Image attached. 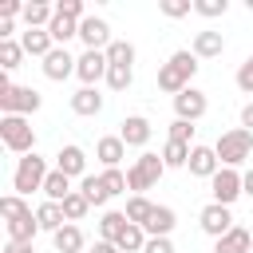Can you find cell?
I'll use <instances>...</instances> for the list:
<instances>
[{"mask_svg":"<svg viewBox=\"0 0 253 253\" xmlns=\"http://www.w3.org/2000/svg\"><path fill=\"white\" fill-rule=\"evenodd\" d=\"M190 51H194L198 59H217V55L225 51V36L206 28V32H198V36H194V47H190Z\"/></svg>","mask_w":253,"mask_h":253,"instance_id":"ac0fdd59","label":"cell"},{"mask_svg":"<svg viewBox=\"0 0 253 253\" xmlns=\"http://www.w3.org/2000/svg\"><path fill=\"white\" fill-rule=\"evenodd\" d=\"M237 87H241L245 95H253V55L241 59V67H237Z\"/></svg>","mask_w":253,"mask_h":253,"instance_id":"b9f144b4","label":"cell"},{"mask_svg":"<svg viewBox=\"0 0 253 253\" xmlns=\"http://www.w3.org/2000/svg\"><path fill=\"white\" fill-rule=\"evenodd\" d=\"M55 16H67V20H75V24L87 20V16H83V0H59V4H55Z\"/></svg>","mask_w":253,"mask_h":253,"instance_id":"60d3db41","label":"cell"},{"mask_svg":"<svg viewBox=\"0 0 253 253\" xmlns=\"http://www.w3.org/2000/svg\"><path fill=\"white\" fill-rule=\"evenodd\" d=\"M130 83H134V67H111L107 71V87L111 91H126Z\"/></svg>","mask_w":253,"mask_h":253,"instance_id":"8d00e7d4","label":"cell"},{"mask_svg":"<svg viewBox=\"0 0 253 253\" xmlns=\"http://www.w3.org/2000/svg\"><path fill=\"white\" fill-rule=\"evenodd\" d=\"M198 225H202V233H210V237L217 241V237H225V233L233 229V213H229V206L210 202V206L198 213Z\"/></svg>","mask_w":253,"mask_h":253,"instance_id":"9c48e42d","label":"cell"},{"mask_svg":"<svg viewBox=\"0 0 253 253\" xmlns=\"http://www.w3.org/2000/svg\"><path fill=\"white\" fill-rule=\"evenodd\" d=\"M20 43H24V51H28V55H40V59H47V55L55 51V40H51V32H47V28H28Z\"/></svg>","mask_w":253,"mask_h":253,"instance_id":"e0dca14e","label":"cell"},{"mask_svg":"<svg viewBox=\"0 0 253 253\" xmlns=\"http://www.w3.org/2000/svg\"><path fill=\"white\" fill-rule=\"evenodd\" d=\"M0 40H12V20H0Z\"/></svg>","mask_w":253,"mask_h":253,"instance_id":"681fc988","label":"cell"},{"mask_svg":"<svg viewBox=\"0 0 253 253\" xmlns=\"http://www.w3.org/2000/svg\"><path fill=\"white\" fill-rule=\"evenodd\" d=\"M71 111H75V115H83V119H91V115H99V111H103V95H99L95 87H79V91L71 95Z\"/></svg>","mask_w":253,"mask_h":253,"instance_id":"7402d4cb","label":"cell"},{"mask_svg":"<svg viewBox=\"0 0 253 253\" xmlns=\"http://www.w3.org/2000/svg\"><path fill=\"white\" fill-rule=\"evenodd\" d=\"M249 249H253V233L241 229V225H233L225 237L213 241V253H249Z\"/></svg>","mask_w":253,"mask_h":253,"instance_id":"ffe728a7","label":"cell"},{"mask_svg":"<svg viewBox=\"0 0 253 253\" xmlns=\"http://www.w3.org/2000/svg\"><path fill=\"white\" fill-rule=\"evenodd\" d=\"M115 245H119L123 253H142V249H146V229H142V225H126Z\"/></svg>","mask_w":253,"mask_h":253,"instance_id":"1f68e13d","label":"cell"},{"mask_svg":"<svg viewBox=\"0 0 253 253\" xmlns=\"http://www.w3.org/2000/svg\"><path fill=\"white\" fill-rule=\"evenodd\" d=\"M4 253H36V245H16V241H8Z\"/></svg>","mask_w":253,"mask_h":253,"instance_id":"c3c4849f","label":"cell"},{"mask_svg":"<svg viewBox=\"0 0 253 253\" xmlns=\"http://www.w3.org/2000/svg\"><path fill=\"white\" fill-rule=\"evenodd\" d=\"M47 32H51V40H55V47H63L71 36H79V24L75 20H67V16H55L51 24H47Z\"/></svg>","mask_w":253,"mask_h":253,"instance_id":"d6a6232c","label":"cell"},{"mask_svg":"<svg viewBox=\"0 0 253 253\" xmlns=\"http://www.w3.org/2000/svg\"><path fill=\"white\" fill-rule=\"evenodd\" d=\"M126 225H130V221H126L123 210H107V213L99 217V241H119Z\"/></svg>","mask_w":253,"mask_h":253,"instance_id":"d4e9b609","label":"cell"},{"mask_svg":"<svg viewBox=\"0 0 253 253\" xmlns=\"http://www.w3.org/2000/svg\"><path fill=\"white\" fill-rule=\"evenodd\" d=\"M210 194H213V202H217V206H233V202L245 194V182H241V174H237V170L221 166V170L210 178Z\"/></svg>","mask_w":253,"mask_h":253,"instance_id":"52a82bcc","label":"cell"},{"mask_svg":"<svg viewBox=\"0 0 253 253\" xmlns=\"http://www.w3.org/2000/svg\"><path fill=\"white\" fill-rule=\"evenodd\" d=\"M47 158H40L36 150L32 154H24L20 162H16V174H12V190L20 194V198H28V194H36V190H43V182H47Z\"/></svg>","mask_w":253,"mask_h":253,"instance_id":"277c9868","label":"cell"},{"mask_svg":"<svg viewBox=\"0 0 253 253\" xmlns=\"http://www.w3.org/2000/svg\"><path fill=\"white\" fill-rule=\"evenodd\" d=\"M119 138H123L126 146H146V142H150V119H146V115H126V119L119 123Z\"/></svg>","mask_w":253,"mask_h":253,"instance_id":"5bb4252c","label":"cell"},{"mask_svg":"<svg viewBox=\"0 0 253 253\" xmlns=\"http://www.w3.org/2000/svg\"><path fill=\"white\" fill-rule=\"evenodd\" d=\"M170 138L190 146V138H194V123H186V119H174V123H170Z\"/></svg>","mask_w":253,"mask_h":253,"instance_id":"7bdbcfd3","label":"cell"},{"mask_svg":"<svg viewBox=\"0 0 253 253\" xmlns=\"http://www.w3.org/2000/svg\"><path fill=\"white\" fill-rule=\"evenodd\" d=\"M99 178H103V186L111 190V198H115V194H126V190H130V186H126V174H123L119 166H115V170H103Z\"/></svg>","mask_w":253,"mask_h":253,"instance_id":"f35d334b","label":"cell"},{"mask_svg":"<svg viewBox=\"0 0 253 253\" xmlns=\"http://www.w3.org/2000/svg\"><path fill=\"white\" fill-rule=\"evenodd\" d=\"M213 150H217V162H221V166L237 170L241 162L253 158V134H249L245 126H233V130H225V134L213 142Z\"/></svg>","mask_w":253,"mask_h":253,"instance_id":"7a4b0ae2","label":"cell"},{"mask_svg":"<svg viewBox=\"0 0 253 253\" xmlns=\"http://www.w3.org/2000/svg\"><path fill=\"white\" fill-rule=\"evenodd\" d=\"M162 162H166V170H178V166H186V162H190V146H186V142H174V138H166V146H162Z\"/></svg>","mask_w":253,"mask_h":253,"instance_id":"4dcf8cb0","label":"cell"},{"mask_svg":"<svg viewBox=\"0 0 253 253\" xmlns=\"http://www.w3.org/2000/svg\"><path fill=\"white\" fill-rule=\"evenodd\" d=\"M123 213H126L130 225H146L150 213H154V202H150L146 194H134V198H126V210H123Z\"/></svg>","mask_w":253,"mask_h":253,"instance_id":"4316f807","label":"cell"},{"mask_svg":"<svg viewBox=\"0 0 253 253\" xmlns=\"http://www.w3.org/2000/svg\"><path fill=\"white\" fill-rule=\"evenodd\" d=\"M4 229H8V241L32 245L36 233H40V221H36V213H24V217H16V221H4Z\"/></svg>","mask_w":253,"mask_h":253,"instance_id":"d6986e66","label":"cell"},{"mask_svg":"<svg viewBox=\"0 0 253 253\" xmlns=\"http://www.w3.org/2000/svg\"><path fill=\"white\" fill-rule=\"evenodd\" d=\"M43 107V95L36 87H0V115H36Z\"/></svg>","mask_w":253,"mask_h":253,"instance_id":"8992f818","label":"cell"},{"mask_svg":"<svg viewBox=\"0 0 253 253\" xmlns=\"http://www.w3.org/2000/svg\"><path fill=\"white\" fill-rule=\"evenodd\" d=\"M142 253H174V241L170 237H146V249Z\"/></svg>","mask_w":253,"mask_h":253,"instance_id":"ee69618b","label":"cell"},{"mask_svg":"<svg viewBox=\"0 0 253 253\" xmlns=\"http://www.w3.org/2000/svg\"><path fill=\"white\" fill-rule=\"evenodd\" d=\"M16 16H24V4L20 0H4L0 4V20H16Z\"/></svg>","mask_w":253,"mask_h":253,"instance_id":"f6af8a7d","label":"cell"},{"mask_svg":"<svg viewBox=\"0 0 253 253\" xmlns=\"http://www.w3.org/2000/svg\"><path fill=\"white\" fill-rule=\"evenodd\" d=\"M51 241H55V253H79L83 249V229L75 221H67L59 233H51Z\"/></svg>","mask_w":253,"mask_h":253,"instance_id":"484cf974","label":"cell"},{"mask_svg":"<svg viewBox=\"0 0 253 253\" xmlns=\"http://www.w3.org/2000/svg\"><path fill=\"white\" fill-rule=\"evenodd\" d=\"M111 63H107V51H83L75 59V75L83 79V87H95L99 79H107Z\"/></svg>","mask_w":253,"mask_h":253,"instance_id":"30bf717a","label":"cell"},{"mask_svg":"<svg viewBox=\"0 0 253 253\" xmlns=\"http://www.w3.org/2000/svg\"><path fill=\"white\" fill-rule=\"evenodd\" d=\"M241 126H245V130L253 134V99H249V103L241 107Z\"/></svg>","mask_w":253,"mask_h":253,"instance_id":"bcb514c9","label":"cell"},{"mask_svg":"<svg viewBox=\"0 0 253 253\" xmlns=\"http://www.w3.org/2000/svg\"><path fill=\"white\" fill-rule=\"evenodd\" d=\"M24 55H28L24 43H16V40H0V67H4V71H16Z\"/></svg>","mask_w":253,"mask_h":253,"instance_id":"836d02e7","label":"cell"},{"mask_svg":"<svg viewBox=\"0 0 253 253\" xmlns=\"http://www.w3.org/2000/svg\"><path fill=\"white\" fill-rule=\"evenodd\" d=\"M194 71H198V55H194V51H174V55L158 67V91L182 95L186 87H194Z\"/></svg>","mask_w":253,"mask_h":253,"instance_id":"6da1fadb","label":"cell"},{"mask_svg":"<svg viewBox=\"0 0 253 253\" xmlns=\"http://www.w3.org/2000/svg\"><path fill=\"white\" fill-rule=\"evenodd\" d=\"M36 221H40V229L59 233V229L67 225V213H63V206H59V202H43V206H36Z\"/></svg>","mask_w":253,"mask_h":253,"instance_id":"603a6c76","label":"cell"},{"mask_svg":"<svg viewBox=\"0 0 253 253\" xmlns=\"http://www.w3.org/2000/svg\"><path fill=\"white\" fill-rule=\"evenodd\" d=\"M0 142H4V150L24 158V154L36 150V130L24 115H0Z\"/></svg>","mask_w":253,"mask_h":253,"instance_id":"3957f363","label":"cell"},{"mask_svg":"<svg viewBox=\"0 0 253 253\" xmlns=\"http://www.w3.org/2000/svg\"><path fill=\"white\" fill-rule=\"evenodd\" d=\"M245 4H249V12H253V0H245Z\"/></svg>","mask_w":253,"mask_h":253,"instance_id":"816d5d0a","label":"cell"},{"mask_svg":"<svg viewBox=\"0 0 253 253\" xmlns=\"http://www.w3.org/2000/svg\"><path fill=\"white\" fill-rule=\"evenodd\" d=\"M51 20H55V8L51 4H40V0L36 4H24V24L28 28H47Z\"/></svg>","mask_w":253,"mask_h":253,"instance_id":"f1b7e54d","label":"cell"},{"mask_svg":"<svg viewBox=\"0 0 253 253\" xmlns=\"http://www.w3.org/2000/svg\"><path fill=\"white\" fill-rule=\"evenodd\" d=\"M174 225H178V213L170 206H154V213H150V221L142 229H146V237H170Z\"/></svg>","mask_w":253,"mask_h":253,"instance_id":"44dd1931","label":"cell"},{"mask_svg":"<svg viewBox=\"0 0 253 253\" xmlns=\"http://www.w3.org/2000/svg\"><path fill=\"white\" fill-rule=\"evenodd\" d=\"M107 63L111 67H134V43L130 40H115L107 47Z\"/></svg>","mask_w":253,"mask_h":253,"instance_id":"f546056e","label":"cell"},{"mask_svg":"<svg viewBox=\"0 0 253 253\" xmlns=\"http://www.w3.org/2000/svg\"><path fill=\"white\" fill-rule=\"evenodd\" d=\"M166 174V162H162V154H150V150H142L138 158H134V166L126 170V186L134 190V194H142V190H150L158 178Z\"/></svg>","mask_w":253,"mask_h":253,"instance_id":"5b68a950","label":"cell"},{"mask_svg":"<svg viewBox=\"0 0 253 253\" xmlns=\"http://www.w3.org/2000/svg\"><path fill=\"white\" fill-rule=\"evenodd\" d=\"M225 8H229V0H194V12H198V16H206V20L225 16Z\"/></svg>","mask_w":253,"mask_h":253,"instance_id":"ab89813d","label":"cell"},{"mask_svg":"<svg viewBox=\"0 0 253 253\" xmlns=\"http://www.w3.org/2000/svg\"><path fill=\"white\" fill-rule=\"evenodd\" d=\"M75 59H79V55H71L67 47H55V51L43 59V75H47L51 83H63L67 75H75Z\"/></svg>","mask_w":253,"mask_h":253,"instance_id":"4fadbf2b","label":"cell"},{"mask_svg":"<svg viewBox=\"0 0 253 253\" xmlns=\"http://www.w3.org/2000/svg\"><path fill=\"white\" fill-rule=\"evenodd\" d=\"M75 190H71V178L63 174V170H51L47 174V182H43V202H59L63 206V198H71Z\"/></svg>","mask_w":253,"mask_h":253,"instance_id":"cb8c5ba5","label":"cell"},{"mask_svg":"<svg viewBox=\"0 0 253 253\" xmlns=\"http://www.w3.org/2000/svg\"><path fill=\"white\" fill-rule=\"evenodd\" d=\"M0 213H4V221H16V217L32 213V206H28L20 194H4V198H0Z\"/></svg>","mask_w":253,"mask_h":253,"instance_id":"e575fe53","label":"cell"},{"mask_svg":"<svg viewBox=\"0 0 253 253\" xmlns=\"http://www.w3.org/2000/svg\"><path fill=\"white\" fill-rule=\"evenodd\" d=\"M91 253H123V249H119L115 241H95V249H91Z\"/></svg>","mask_w":253,"mask_h":253,"instance_id":"7dc6e473","label":"cell"},{"mask_svg":"<svg viewBox=\"0 0 253 253\" xmlns=\"http://www.w3.org/2000/svg\"><path fill=\"white\" fill-rule=\"evenodd\" d=\"M241 182H245V194L253 198V170H245V174H241Z\"/></svg>","mask_w":253,"mask_h":253,"instance_id":"f907efd6","label":"cell"},{"mask_svg":"<svg viewBox=\"0 0 253 253\" xmlns=\"http://www.w3.org/2000/svg\"><path fill=\"white\" fill-rule=\"evenodd\" d=\"M79 40L87 43V51H107L115 40H111V24L103 16H87L79 20Z\"/></svg>","mask_w":253,"mask_h":253,"instance_id":"ba28073f","label":"cell"},{"mask_svg":"<svg viewBox=\"0 0 253 253\" xmlns=\"http://www.w3.org/2000/svg\"><path fill=\"white\" fill-rule=\"evenodd\" d=\"M190 174H198V178H213L217 170H221V162H217V150L213 146H190Z\"/></svg>","mask_w":253,"mask_h":253,"instance_id":"9a60e30c","label":"cell"},{"mask_svg":"<svg viewBox=\"0 0 253 253\" xmlns=\"http://www.w3.org/2000/svg\"><path fill=\"white\" fill-rule=\"evenodd\" d=\"M158 12L170 16V20H182V16L194 12V4H190V0H158Z\"/></svg>","mask_w":253,"mask_h":253,"instance_id":"74e56055","label":"cell"},{"mask_svg":"<svg viewBox=\"0 0 253 253\" xmlns=\"http://www.w3.org/2000/svg\"><path fill=\"white\" fill-rule=\"evenodd\" d=\"M79 194H83L91 206H107V198H111V190L103 186V178H99V174H87V178L79 182Z\"/></svg>","mask_w":253,"mask_h":253,"instance_id":"83f0119b","label":"cell"},{"mask_svg":"<svg viewBox=\"0 0 253 253\" xmlns=\"http://www.w3.org/2000/svg\"><path fill=\"white\" fill-rule=\"evenodd\" d=\"M95 158H99L107 170H115V166L126 158V142H123L119 134H103V138L95 142Z\"/></svg>","mask_w":253,"mask_h":253,"instance_id":"2e32d148","label":"cell"},{"mask_svg":"<svg viewBox=\"0 0 253 253\" xmlns=\"http://www.w3.org/2000/svg\"><path fill=\"white\" fill-rule=\"evenodd\" d=\"M55 170H63L67 178H87V154H83V146H75V142H67V146H59V154H55Z\"/></svg>","mask_w":253,"mask_h":253,"instance_id":"7c38bea8","label":"cell"},{"mask_svg":"<svg viewBox=\"0 0 253 253\" xmlns=\"http://www.w3.org/2000/svg\"><path fill=\"white\" fill-rule=\"evenodd\" d=\"M87 210H91V202H87L79 190H75L71 198H63V213H67V221H83V217H87Z\"/></svg>","mask_w":253,"mask_h":253,"instance_id":"d590c367","label":"cell"},{"mask_svg":"<svg viewBox=\"0 0 253 253\" xmlns=\"http://www.w3.org/2000/svg\"><path fill=\"white\" fill-rule=\"evenodd\" d=\"M206 107H210V99H206V91H198V87H186L182 95H174V119L198 123V119L206 115Z\"/></svg>","mask_w":253,"mask_h":253,"instance_id":"8fae6325","label":"cell"}]
</instances>
